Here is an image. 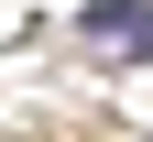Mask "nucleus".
<instances>
[{"label": "nucleus", "mask_w": 153, "mask_h": 142, "mask_svg": "<svg viewBox=\"0 0 153 142\" xmlns=\"http://www.w3.org/2000/svg\"><path fill=\"white\" fill-rule=\"evenodd\" d=\"M76 33L88 44H120V55H153V0H88Z\"/></svg>", "instance_id": "nucleus-1"}]
</instances>
